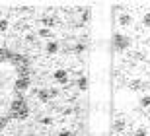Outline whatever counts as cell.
Listing matches in <instances>:
<instances>
[{
  "instance_id": "obj_1",
  "label": "cell",
  "mask_w": 150,
  "mask_h": 136,
  "mask_svg": "<svg viewBox=\"0 0 150 136\" xmlns=\"http://www.w3.org/2000/svg\"><path fill=\"white\" fill-rule=\"evenodd\" d=\"M144 23H146V25L150 27V12H148V14H146V16H144Z\"/></svg>"
}]
</instances>
